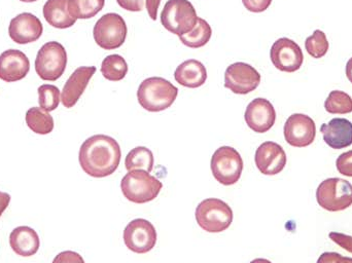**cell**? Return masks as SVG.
<instances>
[{
    "instance_id": "cell-30",
    "label": "cell",
    "mask_w": 352,
    "mask_h": 263,
    "mask_svg": "<svg viewBox=\"0 0 352 263\" xmlns=\"http://www.w3.org/2000/svg\"><path fill=\"white\" fill-rule=\"evenodd\" d=\"M305 47L307 53L314 59L324 57L330 47L326 33L322 30L314 31V34L306 39Z\"/></svg>"
},
{
    "instance_id": "cell-13",
    "label": "cell",
    "mask_w": 352,
    "mask_h": 263,
    "mask_svg": "<svg viewBox=\"0 0 352 263\" xmlns=\"http://www.w3.org/2000/svg\"><path fill=\"white\" fill-rule=\"evenodd\" d=\"M285 141L294 147L309 146L316 136V126L314 119L302 113L291 115L285 122Z\"/></svg>"
},
{
    "instance_id": "cell-6",
    "label": "cell",
    "mask_w": 352,
    "mask_h": 263,
    "mask_svg": "<svg viewBox=\"0 0 352 263\" xmlns=\"http://www.w3.org/2000/svg\"><path fill=\"white\" fill-rule=\"evenodd\" d=\"M67 65L65 47L57 41L45 43L37 53L35 70L39 78L47 82H55L63 76Z\"/></svg>"
},
{
    "instance_id": "cell-12",
    "label": "cell",
    "mask_w": 352,
    "mask_h": 263,
    "mask_svg": "<svg viewBox=\"0 0 352 263\" xmlns=\"http://www.w3.org/2000/svg\"><path fill=\"white\" fill-rule=\"evenodd\" d=\"M273 65L283 72L298 71L303 65L304 55L301 47L292 39L283 37L273 43L270 49Z\"/></svg>"
},
{
    "instance_id": "cell-20",
    "label": "cell",
    "mask_w": 352,
    "mask_h": 263,
    "mask_svg": "<svg viewBox=\"0 0 352 263\" xmlns=\"http://www.w3.org/2000/svg\"><path fill=\"white\" fill-rule=\"evenodd\" d=\"M10 245L16 255L30 258L38 251L41 240L36 231L31 227H19L10 233Z\"/></svg>"
},
{
    "instance_id": "cell-23",
    "label": "cell",
    "mask_w": 352,
    "mask_h": 263,
    "mask_svg": "<svg viewBox=\"0 0 352 263\" xmlns=\"http://www.w3.org/2000/svg\"><path fill=\"white\" fill-rule=\"evenodd\" d=\"M211 35H212V29H211L210 25L204 19L198 18L194 29L186 34L179 36V39L182 45L186 47H190V49H199L208 43Z\"/></svg>"
},
{
    "instance_id": "cell-14",
    "label": "cell",
    "mask_w": 352,
    "mask_h": 263,
    "mask_svg": "<svg viewBox=\"0 0 352 263\" xmlns=\"http://www.w3.org/2000/svg\"><path fill=\"white\" fill-rule=\"evenodd\" d=\"M41 20L30 12H23L10 21L8 34L18 45H27L38 41L43 35Z\"/></svg>"
},
{
    "instance_id": "cell-17",
    "label": "cell",
    "mask_w": 352,
    "mask_h": 263,
    "mask_svg": "<svg viewBox=\"0 0 352 263\" xmlns=\"http://www.w3.org/2000/svg\"><path fill=\"white\" fill-rule=\"evenodd\" d=\"M96 70L95 66H82L74 70L62 91L61 102L64 107L72 108L78 103Z\"/></svg>"
},
{
    "instance_id": "cell-32",
    "label": "cell",
    "mask_w": 352,
    "mask_h": 263,
    "mask_svg": "<svg viewBox=\"0 0 352 263\" xmlns=\"http://www.w3.org/2000/svg\"><path fill=\"white\" fill-rule=\"evenodd\" d=\"M246 10L252 12H263L271 5L272 0H242Z\"/></svg>"
},
{
    "instance_id": "cell-39",
    "label": "cell",
    "mask_w": 352,
    "mask_h": 263,
    "mask_svg": "<svg viewBox=\"0 0 352 263\" xmlns=\"http://www.w3.org/2000/svg\"><path fill=\"white\" fill-rule=\"evenodd\" d=\"M346 76L352 84V58L349 59L346 64Z\"/></svg>"
},
{
    "instance_id": "cell-10",
    "label": "cell",
    "mask_w": 352,
    "mask_h": 263,
    "mask_svg": "<svg viewBox=\"0 0 352 263\" xmlns=\"http://www.w3.org/2000/svg\"><path fill=\"white\" fill-rule=\"evenodd\" d=\"M124 242L134 253H148L156 245V229L146 219H134L125 227Z\"/></svg>"
},
{
    "instance_id": "cell-33",
    "label": "cell",
    "mask_w": 352,
    "mask_h": 263,
    "mask_svg": "<svg viewBox=\"0 0 352 263\" xmlns=\"http://www.w3.org/2000/svg\"><path fill=\"white\" fill-rule=\"evenodd\" d=\"M330 239L332 240L337 245L340 246L343 249L352 253V237L351 236L344 235V233H330Z\"/></svg>"
},
{
    "instance_id": "cell-22",
    "label": "cell",
    "mask_w": 352,
    "mask_h": 263,
    "mask_svg": "<svg viewBox=\"0 0 352 263\" xmlns=\"http://www.w3.org/2000/svg\"><path fill=\"white\" fill-rule=\"evenodd\" d=\"M43 16L51 26L58 29L70 28L76 22L68 12V0H47L43 5Z\"/></svg>"
},
{
    "instance_id": "cell-2",
    "label": "cell",
    "mask_w": 352,
    "mask_h": 263,
    "mask_svg": "<svg viewBox=\"0 0 352 263\" xmlns=\"http://www.w3.org/2000/svg\"><path fill=\"white\" fill-rule=\"evenodd\" d=\"M178 89L162 78H148L140 84L138 99L142 107L150 113H160L173 106Z\"/></svg>"
},
{
    "instance_id": "cell-41",
    "label": "cell",
    "mask_w": 352,
    "mask_h": 263,
    "mask_svg": "<svg viewBox=\"0 0 352 263\" xmlns=\"http://www.w3.org/2000/svg\"><path fill=\"white\" fill-rule=\"evenodd\" d=\"M20 1L27 2V3H29V2H34V1H37V0H20Z\"/></svg>"
},
{
    "instance_id": "cell-28",
    "label": "cell",
    "mask_w": 352,
    "mask_h": 263,
    "mask_svg": "<svg viewBox=\"0 0 352 263\" xmlns=\"http://www.w3.org/2000/svg\"><path fill=\"white\" fill-rule=\"evenodd\" d=\"M324 108L331 115H347L352 113V98L342 91H332L324 102Z\"/></svg>"
},
{
    "instance_id": "cell-8",
    "label": "cell",
    "mask_w": 352,
    "mask_h": 263,
    "mask_svg": "<svg viewBox=\"0 0 352 263\" xmlns=\"http://www.w3.org/2000/svg\"><path fill=\"white\" fill-rule=\"evenodd\" d=\"M211 172L213 177L223 184L230 186L237 183L243 171L241 155L231 146H221L211 157Z\"/></svg>"
},
{
    "instance_id": "cell-9",
    "label": "cell",
    "mask_w": 352,
    "mask_h": 263,
    "mask_svg": "<svg viewBox=\"0 0 352 263\" xmlns=\"http://www.w3.org/2000/svg\"><path fill=\"white\" fill-rule=\"evenodd\" d=\"M127 33V24L123 16L116 12H109L97 21L93 36L101 49L111 51L119 49L124 45Z\"/></svg>"
},
{
    "instance_id": "cell-5",
    "label": "cell",
    "mask_w": 352,
    "mask_h": 263,
    "mask_svg": "<svg viewBox=\"0 0 352 263\" xmlns=\"http://www.w3.org/2000/svg\"><path fill=\"white\" fill-rule=\"evenodd\" d=\"M199 16L188 0H168L161 12V23L169 32L182 36L196 26Z\"/></svg>"
},
{
    "instance_id": "cell-37",
    "label": "cell",
    "mask_w": 352,
    "mask_h": 263,
    "mask_svg": "<svg viewBox=\"0 0 352 263\" xmlns=\"http://www.w3.org/2000/svg\"><path fill=\"white\" fill-rule=\"evenodd\" d=\"M161 0H146V10L148 16L153 21H156L158 18L159 6H160Z\"/></svg>"
},
{
    "instance_id": "cell-34",
    "label": "cell",
    "mask_w": 352,
    "mask_h": 263,
    "mask_svg": "<svg viewBox=\"0 0 352 263\" xmlns=\"http://www.w3.org/2000/svg\"><path fill=\"white\" fill-rule=\"evenodd\" d=\"M53 263H85V260L76 252L64 251L54 258Z\"/></svg>"
},
{
    "instance_id": "cell-38",
    "label": "cell",
    "mask_w": 352,
    "mask_h": 263,
    "mask_svg": "<svg viewBox=\"0 0 352 263\" xmlns=\"http://www.w3.org/2000/svg\"><path fill=\"white\" fill-rule=\"evenodd\" d=\"M10 203V196L6 192H0V217L3 214L4 211L8 209Z\"/></svg>"
},
{
    "instance_id": "cell-26",
    "label": "cell",
    "mask_w": 352,
    "mask_h": 263,
    "mask_svg": "<svg viewBox=\"0 0 352 263\" xmlns=\"http://www.w3.org/2000/svg\"><path fill=\"white\" fill-rule=\"evenodd\" d=\"M105 0H68V12L74 19L93 18L104 8Z\"/></svg>"
},
{
    "instance_id": "cell-31",
    "label": "cell",
    "mask_w": 352,
    "mask_h": 263,
    "mask_svg": "<svg viewBox=\"0 0 352 263\" xmlns=\"http://www.w3.org/2000/svg\"><path fill=\"white\" fill-rule=\"evenodd\" d=\"M336 167L339 173L347 177H352V150L339 155L336 161Z\"/></svg>"
},
{
    "instance_id": "cell-36",
    "label": "cell",
    "mask_w": 352,
    "mask_h": 263,
    "mask_svg": "<svg viewBox=\"0 0 352 263\" xmlns=\"http://www.w3.org/2000/svg\"><path fill=\"white\" fill-rule=\"evenodd\" d=\"M118 4L124 10L129 12H142L146 0H117Z\"/></svg>"
},
{
    "instance_id": "cell-11",
    "label": "cell",
    "mask_w": 352,
    "mask_h": 263,
    "mask_svg": "<svg viewBox=\"0 0 352 263\" xmlns=\"http://www.w3.org/2000/svg\"><path fill=\"white\" fill-rule=\"evenodd\" d=\"M261 74L256 68L243 62L232 64L225 72V88L237 95H246L256 90Z\"/></svg>"
},
{
    "instance_id": "cell-18",
    "label": "cell",
    "mask_w": 352,
    "mask_h": 263,
    "mask_svg": "<svg viewBox=\"0 0 352 263\" xmlns=\"http://www.w3.org/2000/svg\"><path fill=\"white\" fill-rule=\"evenodd\" d=\"M30 70V61L23 52L8 49L0 55V80L16 82L26 78Z\"/></svg>"
},
{
    "instance_id": "cell-7",
    "label": "cell",
    "mask_w": 352,
    "mask_h": 263,
    "mask_svg": "<svg viewBox=\"0 0 352 263\" xmlns=\"http://www.w3.org/2000/svg\"><path fill=\"white\" fill-rule=\"evenodd\" d=\"M318 205L329 212H339L352 205V185L342 178H329L316 190Z\"/></svg>"
},
{
    "instance_id": "cell-24",
    "label": "cell",
    "mask_w": 352,
    "mask_h": 263,
    "mask_svg": "<svg viewBox=\"0 0 352 263\" xmlns=\"http://www.w3.org/2000/svg\"><path fill=\"white\" fill-rule=\"evenodd\" d=\"M154 155L152 151L146 147L138 146L128 153L125 159V167L129 172L144 170L150 173L154 169Z\"/></svg>"
},
{
    "instance_id": "cell-21",
    "label": "cell",
    "mask_w": 352,
    "mask_h": 263,
    "mask_svg": "<svg viewBox=\"0 0 352 263\" xmlns=\"http://www.w3.org/2000/svg\"><path fill=\"white\" fill-rule=\"evenodd\" d=\"M175 78L180 86L188 89L200 88L207 80L206 67L198 60H186L176 68Z\"/></svg>"
},
{
    "instance_id": "cell-16",
    "label": "cell",
    "mask_w": 352,
    "mask_h": 263,
    "mask_svg": "<svg viewBox=\"0 0 352 263\" xmlns=\"http://www.w3.org/2000/svg\"><path fill=\"white\" fill-rule=\"evenodd\" d=\"M256 168L264 175H277L287 165V155L283 147L272 141L263 143L254 155Z\"/></svg>"
},
{
    "instance_id": "cell-40",
    "label": "cell",
    "mask_w": 352,
    "mask_h": 263,
    "mask_svg": "<svg viewBox=\"0 0 352 263\" xmlns=\"http://www.w3.org/2000/svg\"><path fill=\"white\" fill-rule=\"evenodd\" d=\"M250 263H272L270 260H265V258H256Z\"/></svg>"
},
{
    "instance_id": "cell-27",
    "label": "cell",
    "mask_w": 352,
    "mask_h": 263,
    "mask_svg": "<svg viewBox=\"0 0 352 263\" xmlns=\"http://www.w3.org/2000/svg\"><path fill=\"white\" fill-rule=\"evenodd\" d=\"M101 73L107 80L120 82L127 76V62L121 55L107 56L101 64Z\"/></svg>"
},
{
    "instance_id": "cell-3",
    "label": "cell",
    "mask_w": 352,
    "mask_h": 263,
    "mask_svg": "<svg viewBox=\"0 0 352 263\" xmlns=\"http://www.w3.org/2000/svg\"><path fill=\"white\" fill-rule=\"evenodd\" d=\"M162 187L160 180L144 170L130 171L121 181L124 196L135 204L152 202L159 196Z\"/></svg>"
},
{
    "instance_id": "cell-25",
    "label": "cell",
    "mask_w": 352,
    "mask_h": 263,
    "mask_svg": "<svg viewBox=\"0 0 352 263\" xmlns=\"http://www.w3.org/2000/svg\"><path fill=\"white\" fill-rule=\"evenodd\" d=\"M25 119L29 129L35 134L47 135L54 130L53 117L39 107L29 109Z\"/></svg>"
},
{
    "instance_id": "cell-35",
    "label": "cell",
    "mask_w": 352,
    "mask_h": 263,
    "mask_svg": "<svg viewBox=\"0 0 352 263\" xmlns=\"http://www.w3.org/2000/svg\"><path fill=\"white\" fill-rule=\"evenodd\" d=\"M318 263H352V258H344L336 252H324L318 258Z\"/></svg>"
},
{
    "instance_id": "cell-15",
    "label": "cell",
    "mask_w": 352,
    "mask_h": 263,
    "mask_svg": "<svg viewBox=\"0 0 352 263\" xmlns=\"http://www.w3.org/2000/svg\"><path fill=\"white\" fill-rule=\"evenodd\" d=\"M244 119L250 129L263 134L268 132L274 126L276 111L270 101L264 98H256L246 107Z\"/></svg>"
},
{
    "instance_id": "cell-4",
    "label": "cell",
    "mask_w": 352,
    "mask_h": 263,
    "mask_svg": "<svg viewBox=\"0 0 352 263\" xmlns=\"http://www.w3.org/2000/svg\"><path fill=\"white\" fill-rule=\"evenodd\" d=\"M195 216L199 227L207 233H221L233 222V210L219 198L202 201L197 206Z\"/></svg>"
},
{
    "instance_id": "cell-29",
    "label": "cell",
    "mask_w": 352,
    "mask_h": 263,
    "mask_svg": "<svg viewBox=\"0 0 352 263\" xmlns=\"http://www.w3.org/2000/svg\"><path fill=\"white\" fill-rule=\"evenodd\" d=\"M37 92H38L39 106L43 111L50 113L59 106L61 95L57 87L53 84H43L39 87Z\"/></svg>"
},
{
    "instance_id": "cell-1",
    "label": "cell",
    "mask_w": 352,
    "mask_h": 263,
    "mask_svg": "<svg viewBox=\"0 0 352 263\" xmlns=\"http://www.w3.org/2000/svg\"><path fill=\"white\" fill-rule=\"evenodd\" d=\"M119 143L107 135H94L87 139L78 153V161L85 173L91 177L103 178L117 171L121 161Z\"/></svg>"
},
{
    "instance_id": "cell-19",
    "label": "cell",
    "mask_w": 352,
    "mask_h": 263,
    "mask_svg": "<svg viewBox=\"0 0 352 263\" xmlns=\"http://www.w3.org/2000/svg\"><path fill=\"white\" fill-rule=\"evenodd\" d=\"M324 140L331 148L343 149L352 144V123L346 119H333L320 127Z\"/></svg>"
}]
</instances>
